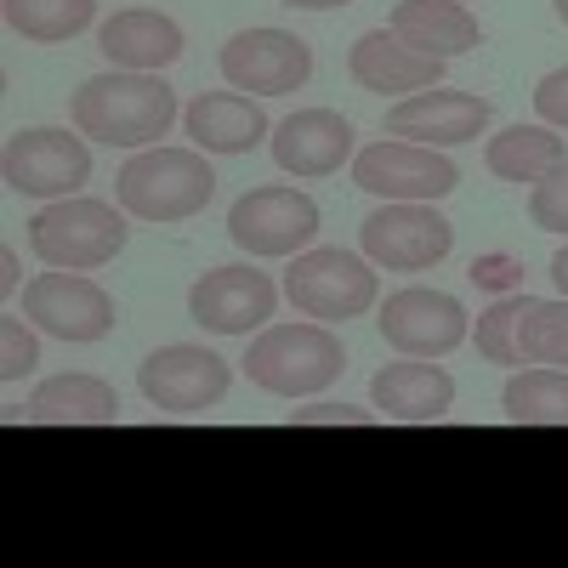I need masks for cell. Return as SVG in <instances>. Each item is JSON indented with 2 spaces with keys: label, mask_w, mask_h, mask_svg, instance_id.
I'll return each mask as SVG.
<instances>
[{
  "label": "cell",
  "mask_w": 568,
  "mask_h": 568,
  "mask_svg": "<svg viewBox=\"0 0 568 568\" xmlns=\"http://www.w3.org/2000/svg\"><path fill=\"white\" fill-rule=\"evenodd\" d=\"M80 136L109 142V149H154V142L176 125V91L160 74H136V69H114L98 74L74 91L69 103Z\"/></svg>",
  "instance_id": "1"
},
{
  "label": "cell",
  "mask_w": 568,
  "mask_h": 568,
  "mask_svg": "<svg viewBox=\"0 0 568 568\" xmlns=\"http://www.w3.org/2000/svg\"><path fill=\"white\" fill-rule=\"evenodd\" d=\"M120 205L136 222H187L194 211L211 205L216 171L200 149H136L120 171Z\"/></svg>",
  "instance_id": "2"
},
{
  "label": "cell",
  "mask_w": 568,
  "mask_h": 568,
  "mask_svg": "<svg viewBox=\"0 0 568 568\" xmlns=\"http://www.w3.org/2000/svg\"><path fill=\"white\" fill-rule=\"evenodd\" d=\"M342 369H347V347L342 336H329V324H273L245 353V375L273 398L324 393Z\"/></svg>",
  "instance_id": "3"
},
{
  "label": "cell",
  "mask_w": 568,
  "mask_h": 568,
  "mask_svg": "<svg viewBox=\"0 0 568 568\" xmlns=\"http://www.w3.org/2000/svg\"><path fill=\"white\" fill-rule=\"evenodd\" d=\"M131 227L114 205L103 200H85V194H69V200H52L34 222H29V245L45 267H69V273H91L125 251Z\"/></svg>",
  "instance_id": "4"
},
{
  "label": "cell",
  "mask_w": 568,
  "mask_h": 568,
  "mask_svg": "<svg viewBox=\"0 0 568 568\" xmlns=\"http://www.w3.org/2000/svg\"><path fill=\"white\" fill-rule=\"evenodd\" d=\"M227 240L251 256H302L318 240V205L302 187H251L227 211Z\"/></svg>",
  "instance_id": "5"
},
{
  "label": "cell",
  "mask_w": 568,
  "mask_h": 568,
  "mask_svg": "<svg viewBox=\"0 0 568 568\" xmlns=\"http://www.w3.org/2000/svg\"><path fill=\"white\" fill-rule=\"evenodd\" d=\"M284 296L302 318L318 324H342L375 307V273L353 251H302L284 273Z\"/></svg>",
  "instance_id": "6"
},
{
  "label": "cell",
  "mask_w": 568,
  "mask_h": 568,
  "mask_svg": "<svg viewBox=\"0 0 568 568\" xmlns=\"http://www.w3.org/2000/svg\"><path fill=\"white\" fill-rule=\"evenodd\" d=\"M358 245L375 267H387V273H420V267L449 256L455 222L438 216L433 205H420V200H387L382 211L364 216Z\"/></svg>",
  "instance_id": "7"
},
{
  "label": "cell",
  "mask_w": 568,
  "mask_h": 568,
  "mask_svg": "<svg viewBox=\"0 0 568 568\" xmlns=\"http://www.w3.org/2000/svg\"><path fill=\"white\" fill-rule=\"evenodd\" d=\"M353 187L375 200H420L433 205L444 194L460 187V165L444 160L438 149H420V142L387 136V142H369V149L353 154Z\"/></svg>",
  "instance_id": "8"
},
{
  "label": "cell",
  "mask_w": 568,
  "mask_h": 568,
  "mask_svg": "<svg viewBox=\"0 0 568 568\" xmlns=\"http://www.w3.org/2000/svg\"><path fill=\"white\" fill-rule=\"evenodd\" d=\"M0 176H7L12 194H29V200H69L85 187L91 176V149L69 131H18L7 136V154H0Z\"/></svg>",
  "instance_id": "9"
},
{
  "label": "cell",
  "mask_w": 568,
  "mask_h": 568,
  "mask_svg": "<svg viewBox=\"0 0 568 568\" xmlns=\"http://www.w3.org/2000/svg\"><path fill=\"white\" fill-rule=\"evenodd\" d=\"M23 318L58 342H103L114 329V296L85 273H40L23 284Z\"/></svg>",
  "instance_id": "10"
},
{
  "label": "cell",
  "mask_w": 568,
  "mask_h": 568,
  "mask_svg": "<svg viewBox=\"0 0 568 568\" xmlns=\"http://www.w3.org/2000/svg\"><path fill=\"white\" fill-rule=\"evenodd\" d=\"M227 382H233L227 358H216L211 347H194V342L160 347V353L142 358V369H136L142 398H149L154 409H165V415H200V409L222 404Z\"/></svg>",
  "instance_id": "11"
},
{
  "label": "cell",
  "mask_w": 568,
  "mask_h": 568,
  "mask_svg": "<svg viewBox=\"0 0 568 568\" xmlns=\"http://www.w3.org/2000/svg\"><path fill=\"white\" fill-rule=\"evenodd\" d=\"M307 74H313V45L291 29H245L222 45V80L233 91L284 98V91H302Z\"/></svg>",
  "instance_id": "12"
},
{
  "label": "cell",
  "mask_w": 568,
  "mask_h": 568,
  "mask_svg": "<svg viewBox=\"0 0 568 568\" xmlns=\"http://www.w3.org/2000/svg\"><path fill=\"white\" fill-rule=\"evenodd\" d=\"M278 307V284L256 267H211L187 291V318L211 336H251Z\"/></svg>",
  "instance_id": "13"
},
{
  "label": "cell",
  "mask_w": 568,
  "mask_h": 568,
  "mask_svg": "<svg viewBox=\"0 0 568 568\" xmlns=\"http://www.w3.org/2000/svg\"><path fill=\"white\" fill-rule=\"evenodd\" d=\"M375 324H382L387 347H398L404 358H444L471 336L466 307L444 291H426V284H409V291L387 296V307H382Z\"/></svg>",
  "instance_id": "14"
},
{
  "label": "cell",
  "mask_w": 568,
  "mask_h": 568,
  "mask_svg": "<svg viewBox=\"0 0 568 568\" xmlns=\"http://www.w3.org/2000/svg\"><path fill=\"white\" fill-rule=\"evenodd\" d=\"M489 131V103L471 91H415V98L387 109V136L420 142V149H455V142H478Z\"/></svg>",
  "instance_id": "15"
},
{
  "label": "cell",
  "mask_w": 568,
  "mask_h": 568,
  "mask_svg": "<svg viewBox=\"0 0 568 568\" xmlns=\"http://www.w3.org/2000/svg\"><path fill=\"white\" fill-rule=\"evenodd\" d=\"M347 74H353L364 91H375V98H415V91H433V85L444 80V63L409 52L393 29H369V34L353 40Z\"/></svg>",
  "instance_id": "16"
},
{
  "label": "cell",
  "mask_w": 568,
  "mask_h": 568,
  "mask_svg": "<svg viewBox=\"0 0 568 568\" xmlns=\"http://www.w3.org/2000/svg\"><path fill=\"white\" fill-rule=\"evenodd\" d=\"M273 160L291 176H329L353 160V125L336 109H296L273 125Z\"/></svg>",
  "instance_id": "17"
},
{
  "label": "cell",
  "mask_w": 568,
  "mask_h": 568,
  "mask_svg": "<svg viewBox=\"0 0 568 568\" xmlns=\"http://www.w3.org/2000/svg\"><path fill=\"white\" fill-rule=\"evenodd\" d=\"M369 404L382 420H398V426L444 420L449 404H455V375L426 364V358L387 364V369H375V382H369Z\"/></svg>",
  "instance_id": "18"
},
{
  "label": "cell",
  "mask_w": 568,
  "mask_h": 568,
  "mask_svg": "<svg viewBox=\"0 0 568 568\" xmlns=\"http://www.w3.org/2000/svg\"><path fill=\"white\" fill-rule=\"evenodd\" d=\"M387 29L409 45V52L438 58V63L466 58V52H478V45H484V23L471 18L460 0H398Z\"/></svg>",
  "instance_id": "19"
},
{
  "label": "cell",
  "mask_w": 568,
  "mask_h": 568,
  "mask_svg": "<svg viewBox=\"0 0 568 568\" xmlns=\"http://www.w3.org/2000/svg\"><path fill=\"white\" fill-rule=\"evenodd\" d=\"M98 52L114 69L160 74V69H171L182 58V29H176V18H165L154 7H131V12H114L98 29Z\"/></svg>",
  "instance_id": "20"
},
{
  "label": "cell",
  "mask_w": 568,
  "mask_h": 568,
  "mask_svg": "<svg viewBox=\"0 0 568 568\" xmlns=\"http://www.w3.org/2000/svg\"><path fill=\"white\" fill-rule=\"evenodd\" d=\"M182 125L194 136V149H205V154H251L267 136V114L245 91H200L182 109Z\"/></svg>",
  "instance_id": "21"
},
{
  "label": "cell",
  "mask_w": 568,
  "mask_h": 568,
  "mask_svg": "<svg viewBox=\"0 0 568 568\" xmlns=\"http://www.w3.org/2000/svg\"><path fill=\"white\" fill-rule=\"evenodd\" d=\"M29 426H114L120 420V393L103 382V375H52L40 382L23 404Z\"/></svg>",
  "instance_id": "22"
},
{
  "label": "cell",
  "mask_w": 568,
  "mask_h": 568,
  "mask_svg": "<svg viewBox=\"0 0 568 568\" xmlns=\"http://www.w3.org/2000/svg\"><path fill=\"white\" fill-rule=\"evenodd\" d=\"M562 160H568V149L551 125H506L484 149V165L500 182H546Z\"/></svg>",
  "instance_id": "23"
},
{
  "label": "cell",
  "mask_w": 568,
  "mask_h": 568,
  "mask_svg": "<svg viewBox=\"0 0 568 568\" xmlns=\"http://www.w3.org/2000/svg\"><path fill=\"white\" fill-rule=\"evenodd\" d=\"M500 409L517 426H568V369L540 364V369L511 375L500 393Z\"/></svg>",
  "instance_id": "24"
},
{
  "label": "cell",
  "mask_w": 568,
  "mask_h": 568,
  "mask_svg": "<svg viewBox=\"0 0 568 568\" xmlns=\"http://www.w3.org/2000/svg\"><path fill=\"white\" fill-rule=\"evenodd\" d=\"M7 29L34 40V45H63L98 23V0H0Z\"/></svg>",
  "instance_id": "25"
},
{
  "label": "cell",
  "mask_w": 568,
  "mask_h": 568,
  "mask_svg": "<svg viewBox=\"0 0 568 568\" xmlns=\"http://www.w3.org/2000/svg\"><path fill=\"white\" fill-rule=\"evenodd\" d=\"M517 353L524 364H568V296L529 302V313L517 318Z\"/></svg>",
  "instance_id": "26"
},
{
  "label": "cell",
  "mask_w": 568,
  "mask_h": 568,
  "mask_svg": "<svg viewBox=\"0 0 568 568\" xmlns=\"http://www.w3.org/2000/svg\"><path fill=\"white\" fill-rule=\"evenodd\" d=\"M529 302H535V296L511 291V296H500V302L478 318V336H471V342H478V353H484L489 364H500V369L524 364V353H517V318L529 313Z\"/></svg>",
  "instance_id": "27"
},
{
  "label": "cell",
  "mask_w": 568,
  "mask_h": 568,
  "mask_svg": "<svg viewBox=\"0 0 568 568\" xmlns=\"http://www.w3.org/2000/svg\"><path fill=\"white\" fill-rule=\"evenodd\" d=\"M34 364H40V342L29 336V324H23V318L7 313V318H0V382L18 387Z\"/></svg>",
  "instance_id": "28"
},
{
  "label": "cell",
  "mask_w": 568,
  "mask_h": 568,
  "mask_svg": "<svg viewBox=\"0 0 568 568\" xmlns=\"http://www.w3.org/2000/svg\"><path fill=\"white\" fill-rule=\"evenodd\" d=\"M529 222L546 227V233H568V160L529 187Z\"/></svg>",
  "instance_id": "29"
},
{
  "label": "cell",
  "mask_w": 568,
  "mask_h": 568,
  "mask_svg": "<svg viewBox=\"0 0 568 568\" xmlns=\"http://www.w3.org/2000/svg\"><path fill=\"white\" fill-rule=\"evenodd\" d=\"M535 114H540V125L568 131V69H551V74L535 85Z\"/></svg>",
  "instance_id": "30"
},
{
  "label": "cell",
  "mask_w": 568,
  "mask_h": 568,
  "mask_svg": "<svg viewBox=\"0 0 568 568\" xmlns=\"http://www.w3.org/2000/svg\"><path fill=\"white\" fill-rule=\"evenodd\" d=\"M375 409H353V404H307L291 415V426H369Z\"/></svg>",
  "instance_id": "31"
},
{
  "label": "cell",
  "mask_w": 568,
  "mask_h": 568,
  "mask_svg": "<svg viewBox=\"0 0 568 568\" xmlns=\"http://www.w3.org/2000/svg\"><path fill=\"white\" fill-rule=\"evenodd\" d=\"M511 273H517V262H506V256L471 262V278H478V284H511Z\"/></svg>",
  "instance_id": "32"
},
{
  "label": "cell",
  "mask_w": 568,
  "mask_h": 568,
  "mask_svg": "<svg viewBox=\"0 0 568 568\" xmlns=\"http://www.w3.org/2000/svg\"><path fill=\"white\" fill-rule=\"evenodd\" d=\"M18 278H23V273H18V251L7 245V251H0V296H12Z\"/></svg>",
  "instance_id": "33"
},
{
  "label": "cell",
  "mask_w": 568,
  "mask_h": 568,
  "mask_svg": "<svg viewBox=\"0 0 568 568\" xmlns=\"http://www.w3.org/2000/svg\"><path fill=\"white\" fill-rule=\"evenodd\" d=\"M284 7H296V12H329V7H353V0H284Z\"/></svg>",
  "instance_id": "34"
},
{
  "label": "cell",
  "mask_w": 568,
  "mask_h": 568,
  "mask_svg": "<svg viewBox=\"0 0 568 568\" xmlns=\"http://www.w3.org/2000/svg\"><path fill=\"white\" fill-rule=\"evenodd\" d=\"M551 278H557V291L568 296V245H562V251L551 256Z\"/></svg>",
  "instance_id": "35"
},
{
  "label": "cell",
  "mask_w": 568,
  "mask_h": 568,
  "mask_svg": "<svg viewBox=\"0 0 568 568\" xmlns=\"http://www.w3.org/2000/svg\"><path fill=\"white\" fill-rule=\"evenodd\" d=\"M557 18H562V23H568V0H557Z\"/></svg>",
  "instance_id": "36"
}]
</instances>
